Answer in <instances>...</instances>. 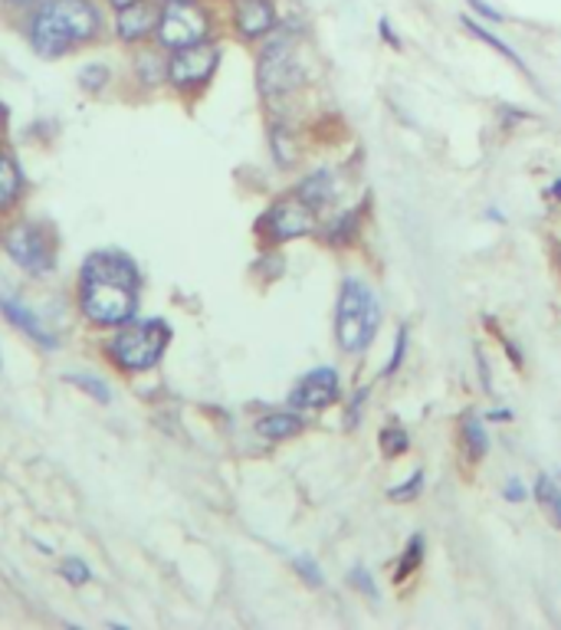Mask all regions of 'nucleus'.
Masks as SVG:
<instances>
[{
  "mask_svg": "<svg viewBox=\"0 0 561 630\" xmlns=\"http://www.w3.org/2000/svg\"><path fill=\"white\" fill-rule=\"evenodd\" d=\"M141 273L131 256L118 250L89 253L80 270V309L103 328H118L138 313Z\"/></svg>",
  "mask_w": 561,
  "mask_h": 630,
  "instance_id": "1",
  "label": "nucleus"
},
{
  "mask_svg": "<svg viewBox=\"0 0 561 630\" xmlns=\"http://www.w3.org/2000/svg\"><path fill=\"white\" fill-rule=\"evenodd\" d=\"M99 33L103 10L93 0H40L27 23V40L43 60H60Z\"/></svg>",
  "mask_w": 561,
  "mask_h": 630,
  "instance_id": "2",
  "label": "nucleus"
},
{
  "mask_svg": "<svg viewBox=\"0 0 561 630\" xmlns=\"http://www.w3.org/2000/svg\"><path fill=\"white\" fill-rule=\"evenodd\" d=\"M168 342H171V325L165 318H131L115 328L106 351L121 371L141 375L161 361Z\"/></svg>",
  "mask_w": 561,
  "mask_h": 630,
  "instance_id": "3",
  "label": "nucleus"
},
{
  "mask_svg": "<svg viewBox=\"0 0 561 630\" xmlns=\"http://www.w3.org/2000/svg\"><path fill=\"white\" fill-rule=\"evenodd\" d=\"M378 322H381V309H378L374 296L368 293V286L361 280H345L341 296H338V345L345 351L368 348V342L378 332Z\"/></svg>",
  "mask_w": 561,
  "mask_h": 630,
  "instance_id": "4",
  "label": "nucleus"
},
{
  "mask_svg": "<svg viewBox=\"0 0 561 630\" xmlns=\"http://www.w3.org/2000/svg\"><path fill=\"white\" fill-rule=\"evenodd\" d=\"M3 250L30 276H46L53 270V243L40 223H30V220L13 223L3 233Z\"/></svg>",
  "mask_w": 561,
  "mask_h": 630,
  "instance_id": "5",
  "label": "nucleus"
},
{
  "mask_svg": "<svg viewBox=\"0 0 561 630\" xmlns=\"http://www.w3.org/2000/svg\"><path fill=\"white\" fill-rule=\"evenodd\" d=\"M158 43L168 50H184L194 43H204L211 33V20L208 13L198 7V0L191 3H168L158 17Z\"/></svg>",
  "mask_w": 561,
  "mask_h": 630,
  "instance_id": "6",
  "label": "nucleus"
},
{
  "mask_svg": "<svg viewBox=\"0 0 561 630\" xmlns=\"http://www.w3.org/2000/svg\"><path fill=\"white\" fill-rule=\"evenodd\" d=\"M218 63H221V50L218 46L194 43V46L174 50V56L168 60V80H171L174 90L191 93V90L204 86L214 76Z\"/></svg>",
  "mask_w": 561,
  "mask_h": 630,
  "instance_id": "7",
  "label": "nucleus"
},
{
  "mask_svg": "<svg viewBox=\"0 0 561 630\" xmlns=\"http://www.w3.org/2000/svg\"><path fill=\"white\" fill-rule=\"evenodd\" d=\"M296 86V66H293V33H276L273 43L260 56V90L266 96H276L283 90Z\"/></svg>",
  "mask_w": 561,
  "mask_h": 630,
  "instance_id": "8",
  "label": "nucleus"
},
{
  "mask_svg": "<svg viewBox=\"0 0 561 630\" xmlns=\"http://www.w3.org/2000/svg\"><path fill=\"white\" fill-rule=\"evenodd\" d=\"M266 227H269L273 240H296V237H306V233L316 230V213H313V204H306L296 195V198L279 201L276 208L269 210Z\"/></svg>",
  "mask_w": 561,
  "mask_h": 630,
  "instance_id": "9",
  "label": "nucleus"
},
{
  "mask_svg": "<svg viewBox=\"0 0 561 630\" xmlns=\"http://www.w3.org/2000/svg\"><path fill=\"white\" fill-rule=\"evenodd\" d=\"M233 23L243 40H260L276 30L273 0H233Z\"/></svg>",
  "mask_w": 561,
  "mask_h": 630,
  "instance_id": "10",
  "label": "nucleus"
},
{
  "mask_svg": "<svg viewBox=\"0 0 561 630\" xmlns=\"http://www.w3.org/2000/svg\"><path fill=\"white\" fill-rule=\"evenodd\" d=\"M158 7L151 3V0H138V3H131V7H125V10H118V17H115V33H118V40H125V43H141V40H148L155 30H158Z\"/></svg>",
  "mask_w": 561,
  "mask_h": 630,
  "instance_id": "11",
  "label": "nucleus"
},
{
  "mask_svg": "<svg viewBox=\"0 0 561 630\" xmlns=\"http://www.w3.org/2000/svg\"><path fill=\"white\" fill-rule=\"evenodd\" d=\"M336 398L338 375L332 368H316V371H309V375L296 385V391H293V405H296V408H313V411L332 405Z\"/></svg>",
  "mask_w": 561,
  "mask_h": 630,
  "instance_id": "12",
  "label": "nucleus"
},
{
  "mask_svg": "<svg viewBox=\"0 0 561 630\" xmlns=\"http://www.w3.org/2000/svg\"><path fill=\"white\" fill-rule=\"evenodd\" d=\"M0 313L7 315V322H10V325H17L27 338H33L40 348H56L53 332H46V328H43V322L30 313L20 300H13V296H0Z\"/></svg>",
  "mask_w": 561,
  "mask_h": 630,
  "instance_id": "13",
  "label": "nucleus"
},
{
  "mask_svg": "<svg viewBox=\"0 0 561 630\" xmlns=\"http://www.w3.org/2000/svg\"><path fill=\"white\" fill-rule=\"evenodd\" d=\"M20 195H23V171L7 151H0V213L13 208Z\"/></svg>",
  "mask_w": 561,
  "mask_h": 630,
  "instance_id": "14",
  "label": "nucleus"
},
{
  "mask_svg": "<svg viewBox=\"0 0 561 630\" xmlns=\"http://www.w3.org/2000/svg\"><path fill=\"white\" fill-rule=\"evenodd\" d=\"M299 198H303L306 204H313V208L329 204V201L336 198V178H332L329 171H316V175H309V178L303 181V188H299Z\"/></svg>",
  "mask_w": 561,
  "mask_h": 630,
  "instance_id": "15",
  "label": "nucleus"
},
{
  "mask_svg": "<svg viewBox=\"0 0 561 630\" xmlns=\"http://www.w3.org/2000/svg\"><path fill=\"white\" fill-rule=\"evenodd\" d=\"M299 430H303V420L296 414H266L256 420V433L266 440H286V437H296Z\"/></svg>",
  "mask_w": 561,
  "mask_h": 630,
  "instance_id": "16",
  "label": "nucleus"
},
{
  "mask_svg": "<svg viewBox=\"0 0 561 630\" xmlns=\"http://www.w3.org/2000/svg\"><path fill=\"white\" fill-rule=\"evenodd\" d=\"M536 500L542 503V510L549 513V519L555 525H561V490L552 483V476H539L536 480Z\"/></svg>",
  "mask_w": 561,
  "mask_h": 630,
  "instance_id": "17",
  "label": "nucleus"
},
{
  "mask_svg": "<svg viewBox=\"0 0 561 630\" xmlns=\"http://www.w3.org/2000/svg\"><path fill=\"white\" fill-rule=\"evenodd\" d=\"M463 23H466V30H469V33H473V36H479V40H483V43H489V46H493V50H499V53H502V56H509V60H512V63H516V66H519V70H526V63H522V60H519V53H516V50H512V46H506V43H502V40H499V36H493V33H489V30H483V27H479V23H476V20H469V17H463Z\"/></svg>",
  "mask_w": 561,
  "mask_h": 630,
  "instance_id": "18",
  "label": "nucleus"
},
{
  "mask_svg": "<svg viewBox=\"0 0 561 630\" xmlns=\"http://www.w3.org/2000/svg\"><path fill=\"white\" fill-rule=\"evenodd\" d=\"M463 433H466V440H469V453H473V456H486V450H489V437H486L483 423L476 418H466Z\"/></svg>",
  "mask_w": 561,
  "mask_h": 630,
  "instance_id": "19",
  "label": "nucleus"
},
{
  "mask_svg": "<svg viewBox=\"0 0 561 630\" xmlns=\"http://www.w3.org/2000/svg\"><path fill=\"white\" fill-rule=\"evenodd\" d=\"M106 80H109V70H106L103 63H89V66H83V73H80V86H83L86 93H99V90L106 86Z\"/></svg>",
  "mask_w": 561,
  "mask_h": 630,
  "instance_id": "20",
  "label": "nucleus"
},
{
  "mask_svg": "<svg viewBox=\"0 0 561 630\" xmlns=\"http://www.w3.org/2000/svg\"><path fill=\"white\" fill-rule=\"evenodd\" d=\"M70 381H73L76 388H83L89 398H96V401H109V388H106V381H99V378H93V375H70Z\"/></svg>",
  "mask_w": 561,
  "mask_h": 630,
  "instance_id": "21",
  "label": "nucleus"
},
{
  "mask_svg": "<svg viewBox=\"0 0 561 630\" xmlns=\"http://www.w3.org/2000/svg\"><path fill=\"white\" fill-rule=\"evenodd\" d=\"M161 70L168 73V66H165L155 53H141V56H138V76H141L145 83H158V80H161Z\"/></svg>",
  "mask_w": 561,
  "mask_h": 630,
  "instance_id": "22",
  "label": "nucleus"
},
{
  "mask_svg": "<svg viewBox=\"0 0 561 630\" xmlns=\"http://www.w3.org/2000/svg\"><path fill=\"white\" fill-rule=\"evenodd\" d=\"M60 571H63V578H66L70 585H86V581L93 578V571H89V565H86L83 558H66Z\"/></svg>",
  "mask_w": 561,
  "mask_h": 630,
  "instance_id": "23",
  "label": "nucleus"
},
{
  "mask_svg": "<svg viewBox=\"0 0 561 630\" xmlns=\"http://www.w3.org/2000/svg\"><path fill=\"white\" fill-rule=\"evenodd\" d=\"M421 555H424V538L414 535V538H411V548H407V561H401V568H398V581H404V578L421 565Z\"/></svg>",
  "mask_w": 561,
  "mask_h": 630,
  "instance_id": "24",
  "label": "nucleus"
},
{
  "mask_svg": "<svg viewBox=\"0 0 561 630\" xmlns=\"http://www.w3.org/2000/svg\"><path fill=\"white\" fill-rule=\"evenodd\" d=\"M381 443H384V450L394 456V453H404L407 450V433H404V427H388L384 433H381Z\"/></svg>",
  "mask_w": 561,
  "mask_h": 630,
  "instance_id": "25",
  "label": "nucleus"
},
{
  "mask_svg": "<svg viewBox=\"0 0 561 630\" xmlns=\"http://www.w3.org/2000/svg\"><path fill=\"white\" fill-rule=\"evenodd\" d=\"M404 348H407V328H398V342H394V355H391V361H388V375H394V371L401 368Z\"/></svg>",
  "mask_w": 561,
  "mask_h": 630,
  "instance_id": "26",
  "label": "nucleus"
},
{
  "mask_svg": "<svg viewBox=\"0 0 561 630\" xmlns=\"http://www.w3.org/2000/svg\"><path fill=\"white\" fill-rule=\"evenodd\" d=\"M421 483H424V476H421V470L411 476V483L407 486H398V490H391V500H398V503H404V500H411V496H417V490H421Z\"/></svg>",
  "mask_w": 561,
  "mask_h": 630,
  "instance_id": "27",
  "label": "nucleus"
},
{
  "mask_svg": "<svg viewBox=\"0 0 561 630\" xmlns=\"http://www.w3.org/2000/svg\"><path fill=\"white\" fill-rule=\"evenodd\" d=\"M296 568H299V571H303L313 585H322V571H319V565H316L313 558L299 555V558H296Z\"/></svg>",
  "mask_w": 561,
  "mask_h": 630,
  "instance_id": "28",
  "label": "nucleus"
},
{
  "mask_svg": "<svg viewBox=\"0 0 561 630\" xmlns=\"http://www.w3.org/2000/svg\"><path fill=\"white\" fill-rule=\"evenodd\" d=\"M466 3H469V7H473L476 13H483L486 20H499V17H502V13H499L496 7H489L486 0H466Z\"/></svg>",
  "mask_w": 561,
  "mask_h": 630,
  "instance_id": "29",
  "label": "nucleus"
},
{
  "mask_svg": "<svg viewBox=\"0 0 561 630\" xmlns=\"http://www.w3.org/2000/svg\"><path fill=\"white\" fill-rule=\"evenodd\" d=\"M506 500H512V503H522V500H526V490H522L519 480H512V483L506 486Z\"/></svg>",
  "mask_w": 561,
  "mask_h": 630,
  "instance_id": "30",
  "label": "nucleus"
},
{
  "mask_svg": "<svg viewBox=\"0 0 561 630\" xmlns=\"http://www.w3.org/2000/svg\"><path fill=\"white\" fill-rule=\"evenodd\" d=\"M351 581H354L364 595H374V588H371V581H368V575H364V571H354V578H351Z\"/></svg>",
  "mask_w": 561,
  "mask_h": 630,
  "instance_id": "31",
  "label": "nucleus"
},
{
  "mask_svg": "<svg viewBox=\"0 0 561 630\" xmlns=\"http://www.w3.org/2000/svg\"><path fill=\"white\" fill-rule=\"evenodd\" d=\"M10 10H30V7H36L40 0H3Z\"/></svg>",
  "mask_w": 561,
  "mask_h": 630,
  "instance_id": "32",
  "label": "nucleus"
},
{
  "mask_svg": "<svg viewBox=\"0 0 561 630\" xmlns=\"http://www.w3.org/2000/svg\"><path fill=\"white\" fill-rule=\"evenodd\" d=\"M131 3H138V0H109V7H115V10H125V7H131Z\"/></svg>",
  "mask_w": 561,
  "mask_h": 630,
  "instance_id": "33",
  "label": "nucleus"
},
{
  "mask_svg": "<svg viewBox=\"0 0 561 630\" xmlns=\"http://www.w3.org/2000/svg\"><path fill=\"white\" fill-rule=\"evenodd\" d=\"M552 195H555V198H559V201H561V178H559V181H555V188H552Z\"/></svg>",
  "mask_w": 561,
  "mask_h": 630,
  "instance_id": "34",
  "label": "nucleus"
},
{
  "mask_svg": "<svg viewBox=\"0 0 561 630\" xmlns=\"http://www.w3.org/2000/svg\"><path fill=\"white\" fill-rule=\"evenodd\" d=\"M165 3H191V0H165Z\"/></svg>",
  "mask_w": 561,
  "mask_h": 630,
  "instance_id": "35",
  "label": "nucleus"
}]
</instances>
